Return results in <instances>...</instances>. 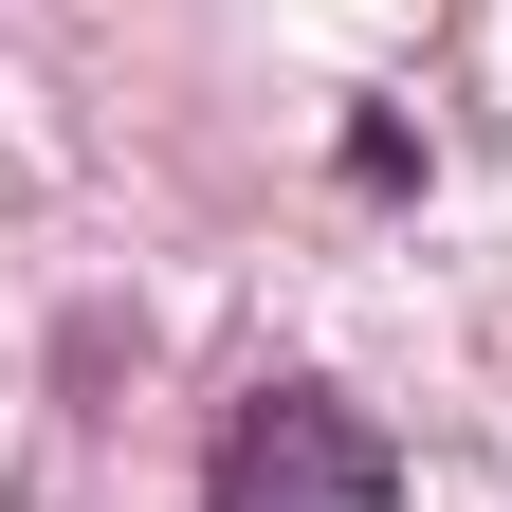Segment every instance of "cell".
Masks as SVG:
<instances>
[{
    "label": "cell",
    "mask_w": 512,
    "mask_h": 512,
    "mask_svg": "<svg viewBox=\"0 0 512 512\" xmlns=\"http://www.w3.org/2000/svg\"><path fill=\"white\" fill-rule=\"evenodd\" d=\"M384 476V421L330 403V384H256V403L220 421V458H202V512H366Z\"/></svg>",
    "instance_id": "obj_1"
}]
</instances>
